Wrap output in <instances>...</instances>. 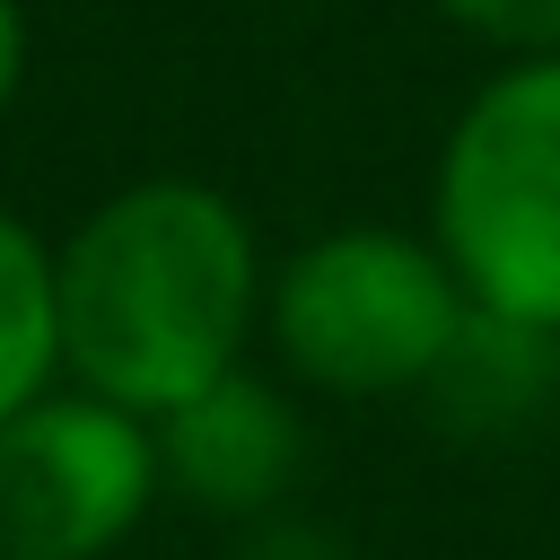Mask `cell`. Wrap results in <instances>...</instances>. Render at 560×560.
<instances>
[{
  "mask_svg": "<svg viewBox=\"0 0 560 560\" xmlns=\"http://www.w3.org/2000/svg\"><path fill=\"white\" fill-rule=\"evenodd\" d=\"M158 438L105 394L26 402L0 420V560H96L140 525Z\"/></svg>",
  "mask_w": 560,
  "mask_h": 560,
  "instance_id": "obj_4",
  "label": "cell"
},
{
  "mask_svg": "<svg viewBox=\"0 0 560 560\" xmlns=\"http://www.w3.org/2000/svg\"><path fill=\"white\" fill-rule=\"evenodd\" d=\"M438 9L508 52H560V0H438Z\"/></svg>",
  "mask_w": 560,
  "mask_h": 560,
  "instance_id": "obj_7",
  "label": "cell"
},
{
  "mask_svg": "<svg viewBox=\"0 0 560 560\" xmlns=\"http://www.w3.org/2000/svg\"><path fill=\"white\" fill-rule=\"evenodd\" d=\"M438 245L481 315L560 332V52L464 105L438 166Z\"/></svg>",
  "mask_w": 560,
  "mask_h": 560,
  "instance_id": "obj_2",
  "label": "cell"
},
{
  "mask_svg": "<svg viewBox=\"0 0 560 560\" xmlns=\"http://www.w3.org/2000/svg\"><path fill=\"white\" fill-rule=\"evenodd\" d=\"M18 79H26V18H18V0H0V114H9Z\"/></svg>",
  "mask_w": 560,
  "mask_h": 560,
  "instance_id": "obj_8",
  "label": "cell"
},
{
  "mask_svg": "<svg viewBox=\"0 0 560 560\" xmlns=\"http://www.w3.org/2000/svg\"><path fill=\"white\" fill-rule=\"evenodd\" d=\"M61 359V306H52V254L0 210V420L44 394Z\"/></svg>",
  "mask_w": 560,
  "mask_h": 560,
  "instance_id": "obj_6",
  "label": "cell"
},
{
  "mask_svg": "<svg viewBox=\"0 0 560 560\" xmlns=\"http://www.w3.org/2000/svg\"><path fill=\"white\" fill-rule=\"evenodd\" d=\"M158 464L201 499V508H262L289 464H298V420L271 385L254 376H219L201 385L192 402L166 411V438H158Z\"/></svg>",
  "mask_w": 560,
  "mask_h": 560,
  "instance_id": "obj_5",
  "label": "cell"
},
{
  "mask_svg": "<svg viewBox=\"0 0 560 560\" xmlns=\"http://www.w3.org/2000/svg\"><path fill=\"white\" fill-rule=\"evenodd\" d=\"M280 350L298 376L332 394H402L446 376V359L472 332V298L446 254L394 228H341L315 236L271 298Z\"/></svg>",
  "mask_w": 560,
  "mask_h": 560,
  "instance_id": "obj_3",
  "label": "cell"
},
{
  "mask_svg": "<svg viewBox=\"0 0 560 560\" xmlns=\"http://www.w3.org/2000/svg\"><path fill=\"white\" fill-rule=\"evenodd\" d=\"M61 359L122 411H175L236 376L254 324V236L210 184H131L52 254Z\"/></svg>",
  "mask_w": 560,
  "mask_h": 560,
  "instance_id": "obj_1",
  "label": "cell"
}]
</instances>
